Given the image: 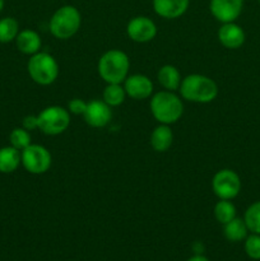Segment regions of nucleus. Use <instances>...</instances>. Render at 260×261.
<instances>
[{
	"mask_svg": "<svg viewBox=\"0 0 260 261\" xmlns=\"http://www.w3.org/2000/svg\"><path fill=\"white\" fill-rule=\"evenodd\" d=\"M245 252L252 260H260V234L252 233L245 239Z\"/></svg>",
	"mask_w": 260,
	"mask_h": 261,
	"instance_id": "nucleus-25",
	"label": "nucleus"
},
{
	"mask_svg": "<svg viewBox=\"0 0 260 261\" xmlns=\"http://www.w3.org/2000/svg\"><path fill=\"white\" fill-rule=\"evenodd\" d=\"M181 97L185 101L195 103H209L218 96V86L209 76L203 74H190L181 81Z\"/></svg>",
	"mask_w": 260,
	"mask_h": 261,
	"instance_id": "nucleus-1",
	"label": "nucleus"
},
{
	"mask_svg": "<svg viewBox=\"0 0 260 261\" xmlns=\"http://www.w3.org/2000/svg\"><path fill=\"white\" fill-rule=\"evenodd\" d=\"M20 165V150L12 145L0 148V173H13Z\"/></svg>",
	"mask_w": 260,
	"mask_h": 261,
	"instance_id": "nucleus-18",
	"label": "nucleus"
},
{
	"mask_svg": "<svg viewBox=\"0 0 260 261\" xmlns=\"http://www.w3.org/2000/svg\"><path fill=\"white\" fill-rule=\"evenodd\" d=\"M130 60L121 50H109L99 58L98 74L107 84H121L129 75Z\"/></svg>",
	"mask_w": 260,
	"mask_h": 261,
	"instance_id": "nucleus-3",
	"label": "nucleus"
},
{
	"mask_svg": "<svg viewBox=\"0 0 260 261\" xmlns=\"http://www.w3.org/2000/svg\"><path fill=\"white\" fill-rule=\"evenodd\" d=\"M4 4H5L4 0H0V13H2L3 9H4Z\"/></svg>",
	"mask_w": 260,
	"mask_h": 261,
	"instance_id": "nucleus-29",
	"label": "nucleus"
},
{
	"mask_svg": "<svg viewBox=\"0 0 260 261\" xmlns=\"http://www.w3.org/2000/svg\"><path fill=\"white\" fill-rule=\"evenodd\" d=\"M127 37L138 43H145L152 41L157 35V25L150 18L138 15L129 20L126 25Z\"/></svg>",
	"mask_w": 260,
	"mask_h": 261,
	"instance_id": "nucleus-9",
	"label": "nucleus"
},
{
	"mask_svg": "<svg viewBox=\"0 0 260 261\" xmlns=\"http://www.w3.org/2000/svg\"><path fill=\"white\" fill-rule=\"evenodd\" d=\"M38 129L46 135L63 134L70 125V115L61 106H48L37 115Z\"/></svg>",
	"mask_w": 260,
	"mask_h": 261,
	"instance_id": "nucleus-6",
	"label": "nucleus"
},
{
	"mask_svg": "<svg viewBox=\"0 0 260 261\" xmlns=\"http://www.w3.org/2000/svg\"><path fill=\"white\" fill-rule=\"evenodd\" d=\"M19 33V24L13 17L0 19V43H9L15 41Z\"/></svg>",
	"mask_w": 260,
	"mask_h": 261,
	"instance_id": "nucleus-21",
	"label": "nucleus"
},
{
	"mask_svg": "<svg viewBox=\"0 0 260 261\" xmlns=\"http://www.w3.org/2000/svg\"><path fill=\"white\" fill-rule=\"evenodd\" d=\"M9 142L12 147L20 150V152H22L24 148H27L28 145L32 144V143H31L30 132L25 130L24 127H15V129H13L9 135Z\"/></svg>",
	"mask_w": 260,
	"mask_h": 261,
	"instance_id": "nucleus-24",
	"label": "nucleus"
},
{
	"mask_svg": "<svg viewBox=\"0 0 260 261\" xmlns=\"http://www.w3.org/2000/svg\"><path fill=\"white\" fill-rule=\"evenodd\" d=\"M81 24V12L73 5H63L51 15L48 30L51 35L58 40H69L76 35Z\"/></svg>",
	"mask_w": 260,
	"mask_h": 261,
	"instance_id": "nucleus-4",
	"label": "nucleus"
},
{
	"mask_svg": "<svg viewBox=\"0 0 260 261\" xmlns=\"http://www.w3.org/2000/svg\"><path fill=\"white\" fill-rule=\"evenodd\" d=\"M27 70L35 83L50 86L59 76V64L53 55L40 51L30 58Z\"/></svg>",
	"mask_w": 260,
	"mask_h": 261,
	"instance_id": "nucleus-5",
	"label": "nucleus"
},
{
	"mask_svg": "<svg viewBox=\"0 0 260 261\" xmlns=\"http://www.w3.org/2000/svg\"><path fill=\"white\" fill-rule=\"evenodd\" d=\"M25 130L31 132V130L38 129V119L35 115H28L23 119V126Z\"/></svg>",
	"mask_w": 260,
	"mask_h": 261,
	"instance_id": "nucleus-27",
	"label": "nucleus"
},
{
	"mask_svg": "<svg viewBox=\"0 0 260 261\" xmlns=\"http://www.w3.org/2000/svg\"><path fill=\"white\" fill-rule=\"evenodd\" d=\"M155 14L165 19H176L186 13L190 0H152Z\"/></svg>",
	"mask_w": 260,
	"mask_h": 261,
	"instance_id": "nucleus-13",
	"label": "nucleus"
},
{
	"mask_svg": "<svg viewBox=\"0 0 260 261\" xmlns=\"http://www.w3.org/2000/svg\"><path fill=\"white\" fill-rule=\"evenodd\" d=\"M223 233L228 241L231 242H240L244 241L247 237V229L246 223H245L244 219L241 218H233L232 221H229L228 223L223 224Z\"/></svg>",
	"mask_w": 260,
	"mask_h": 261,
	"instance_id": "nucleus-19",
	"label": "nucleus"
},
{
	"mask_svg": "<svg viewBox=\"0 0 260 261\" xmlns=\"http://www.w3.org/2000/svg\"><path fill=\"white\" fill-rule=\"evenodd\" d=\"M214 217L221 224L228 223L233 218H236V206L231 200L219 199L218 203L214 205Z\"/></svg>",
	"mask_w": 260,
	"mask_h": 261,
	"instance_id": "nucleus-22",
	"label": "nucleus"
},
{
	"mask_svg": "<svg viewBox=\"0 0 260 261\" xmlns=\"http://www.w3.org/2000/svg\"><path fill=\"white\" fill-rule=\"evenodd\" d=\"M157 79L158 83L166 89V91H177L180 88V84L183 78H181V74L178 71V69L173 65H163L162 68H160L157 73Z\"/></svg>",
	"mask_w": 260,
	"mask_h": 261,
	"instance_id": "nucleus-17",
	"label": "nucleus"
},
{
	"mask_svg": "<svg viewBox=\"0 0 260 261\" xmlns=\"http://www.w3.org/2000/svg\"><path fill=\"white\" fill-rule=\"evenodd\" d=\"M126 98V92L121 84H107L103 89L102 99L110 107H117L124 103Z\"/></svg>",
	"mask_w": 260,
	"mask_h": 261,
	"instance_id": "nucleus-20",
	"label": "nucleus"
},
{
	"mask_svg": "<svg viewBox=\"0 0 260 261\" xmlns=\"http://www.w3.org/2000/svg\"><path fill=\"white\" fill-rule=\"evenodd\" d=\"M244 221L246 223L247 229L251 233L260 234V200L252 203L246 209L244 216Z\"/></svg>",
	"mask_w": 260,
	"mask_h": 261,
	"instance_id": "nucleus-23",
	"label": "nucleus"
},
{
	"mask_svg": "<svg viewBox=\"0 0 260 261\" xmlns=\"http://www.w3.org/2000/svg\"><path fill=\"white\" fill-rule=\"evenodd\" d=\"M124 89L126 96L133 99H145L149 98L153 93V83L144 74H133L127 75L124 82Z\"/></svg>",
	"mask_w": 260,
	"mask_h": 261,
	"instance_id": "nucleus-12",
	"label": "nucleus"
},
{
	"mask_svg": "<svg viewBox=\"0 0 260 261\" xmlns=\"http://www.w3.org/2000/svg\"><path fill=\"white\" fill-rule=\"evenodd\" d=\"M173 142V133L171 130L170 125L160 124L150 134V147L155 150V152L163 153L168 150L172 145Z\"/></svg>",
	"mask_w": 260,
	"mask_h": 261,
	"instance_id": "nucleus-16",
	"label": "nucleus"
},
{
	"mask_svg": "<svg viewBox=\"0 0 260 261\" xmlns=\"http://www.w3.org/2000/svg\"><path fill=\"white\" fill-rule=\"evenodd\" d=\"M188 261H209L204 255H194L193 257H190Z\"/></svg>",
	"mask_w": 260,
	"mask_h": 261,
	"instance_id": "nucleus-28",
	"label": "nucleus"
},
{
	"mask_svg": "<svg viewBox=\"0 0 260 261\" xmlns=\"http://www.w3.org/2000/svg\"><path fill=\"white\" fill-rule=\"evenodd\" d=\"M87 109V102H84L81 98H73L68 103L69 114L73 115H83Z\"/></svg>",
	"mask_w": 260,
	"mask_h": 261,
	"instance_id": "nucleus-26",
	"label": "nucleus"
},
{
	"mask_svg": "<svg viewBox=\"0 0 260 261\" xmlns=\"http://www.w3.org/2000/svg\"><path fill=\"white\" fill-rule=\"evenodd\" d=\"M150 112L160 124L172 125L181 119L184 103L180 97L171 91H161L150 98Z\"/></svg>",
	"mask_w": 260,
	"mask_h": 261,
	"instance_id": "nucleus-2",
	"label": "nucleus"
},
{
	"mask_svg": "<svg viewBox=\"0 0 260 261\" xmlns=\"http://www.w3.org/2000/svg\"><path fill=\"white\" fill-rule=\"evenodd\" d=\"M245 31L235 22L223 23L218 30V40L226 48L236 50L245 43Z\"/></svg>",
	"mask_w": 260,
	"mask_h": 261,
	"instance_id": "nucleus-14",
	"label": "nucleus"
},
{
	"mask_svg": "<svg viewBox=\"0 0 260 261\" xmlns=\"http://www.w3.org/2000/svg\"><path fill=\"white\" fill-rule=\"evenodd\" d=\"M212 190L218 199L232 200L241 191V180L235 171L229 168L219 170L212 180Z\"/></svg>",
	"mask_w": 260,
	"mask_h": 261,
	"instance_id": "nucleus-8",
	"label": "nucleus"
},
{
	"mask_svg": "<svg viewBox=\"0 0 260 261\" xmlns=\"http://www.w3.org/2000/svg\"><path fill=\"white\" fill-rule=\"evenodd\" d=\"M244 0H211L209 10L221 23L235 22L241 15Z\"/></svg>",
	"mask_w": 260,
	"mask_h": 261,
	"instance_id": "nucleus-10",
	"label": "nucleus"
},
{
	"mask_svg": "<svg viewBox=\"0 0 260 261\" xmlns=\"http://www.w3.org/2000/svg\"><path fill=\"white\" fill-rule=\"evenodd\" d=\"M84 121L92 127H105L112 117L111 107L102 99H93L87 103L86 112L83 114Z\"/></svg>",
	"mask_w": 260,
	"mask_h": 261,
	"instance_id": "nucleus-11",
	"label": "nucleus"
},
{
	"mask_svg": "<svg viewBox=\"0 0 260 261\" xmlns=\"http://www.w3.org/2000/svg\"><path fill=\"white\" fill-rule=\"evenodd\" d=\"M15 45L17 48L24 55H35L40 53L42 41L40 35L33 30H23L19 31L17 38H15Z\"/></svg>",
	"mask_w": 260,
	"mask_h": 261,
	"instance_id": "nucleus-15",
	"label": "nucleus"
},
{
	"mask_svg": "<svg viewBox=\"0 0 260 261\" xmlns=\"http://www.w3.org/2000/svg\"><path fill=\"white\" fill-rule=\"evenodd\" d=\"M22 165L27 172L32 175H42L51 167L53 157L47 148L40 144H31L20 152Z\"/></svg>",
	"mask_w": 260,
	"mask_h": 261,
	"instance_id": "nucleus-7",
	"label": "nucleus"
},
{
	"mask_svg": "<svg viewBox=\"0 0 260 261\" xmlns=\"http://www.w3.org/2000/svg\"><path fill=\"white\" fill-rule=\"evenodd\" d=\"M257 2H259V3H260V0H257Z\"/></svg>",
	"mask_w": 260,
	"mask_h": 261,
	"instance_id": "nucleus-30",
	"label": "nucleus"
}]
</instances>
